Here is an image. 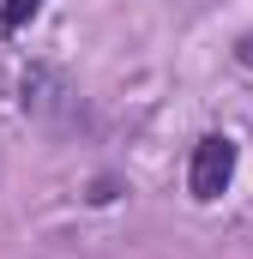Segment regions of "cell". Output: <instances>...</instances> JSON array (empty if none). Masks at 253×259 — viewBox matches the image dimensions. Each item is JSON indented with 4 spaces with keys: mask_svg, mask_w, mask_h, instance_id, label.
<instances>
[{
    "mask_svg": "<svg viewBox=\"0 0 253 259\" xmlns=\"http://www.w3.org/2000/svg\"><path fill=\"white\" fill-rule=\"evenodd\" d=\"M229 175H235V145H229L223 133L199 139V145H193V163H187V193L211 205V199L229 187Z\"/></svg>",
    "mask_w": 253,
    "mask_h": 259,
    "instance_id": "6da1fadb",
    "label": "cell"
},
{
    "mask_svg": "<svg viewBox=\"0 0 253 259\" xmlns=\"http://www.w3.org/2000/svg\"><path fill=\"white\" fill-rule=\"evenodd\" d=\"M36 6H43V0H0V30H24V24L36 18Z\"/></svg>",
    "mask_w": 253,
    "mask_h": 259,
    "instance_id": "7a4b0ae2",
    "label": "cell"
}]
</instances>
